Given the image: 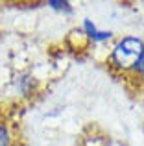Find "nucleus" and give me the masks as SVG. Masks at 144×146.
I'll return each instance as SVG.
<instances>
[{"label":"nucleus","mask_w":144,"mask_h":146,"mask_svg":"<svg viewBox=\"0 0 144 146\" xmlns=\"http://www.w3.org/2000/svg\"><path fill=\"white\" fill-rule=\"evenodd\" d=\"M144 50V41L137 35H124L116 39L109 52V63L118 70H131Z\"/></svg>","instance_id":"f257e3e1"},{"label":"nucleus","mask_w":144,"mask_h":146,"mask_svg":"<svg viewBox=\"0 0 144 146\" xmlns=\"http://www.w3.org/2000/svg\"><path fill=\"white\" fill-rule=\"evenodd\" d=\"M13 89L18 96L32 98V96H35V93L39 91V80H37L32 72L22 70L13 78Z\"/></svg>","instance_id":"f03ea898"},{"label":"nucleus","mask_w":144,"mask_h":146,"mask_svg":"<svg viewBox=\"0 0 144 146\" xmlns=\"http://www.w3.org/2000/svg\"><path fill=\"white\" fill-rule=\"evenodd\" d=\"M46 6L52 11H57V13H63V15L74 13V6H72V2H69V0H48Z\"/></svg>","instance_id":"7ed1b4c3"},{"label":"nucleus","mask_w":144,"mask_h":146,"mask_svg":"<svg viewBox=\"0 0 144 146\" xmlns=\"http://www.w3.org/2000/svg\"><path fill=\"white\" fill-rule=\"evenodd\" d=\"M0 146H13V131L6 120H0Z\"/></svg>","instance_id":"20e7f679"},{"label":"nucleus","mask_w":144,"mask_h":146,"mask_svg":"<svg viewBox=\"0 0 144 146\" xmlns=\"http://www.w3.org/2000/svg\"><path fill=\"white\" fill-rule=\"evenodd\" d=\"M113 37H115V32H113V30H98V33L94 35V39L90 41V43L104 44V43H107V41H111Z\"/></svg>","instance_id":"39448f33"},{"label":"nucleus","mask_w":144,"mask_h":146,"mask_svg":"<svg viewBox=\"0 0 144 146\" xmlns=\"http://www.w3.org/2000/svg\"><path fill=\"white\" fill-rule=\"evenodd\" d=\"M131 72H135L137 76L144 78V50H142L141 56H139V59L135 61V65H133V68H131Z\"/></svg>","instance_id":"423d86ee"}]
</instances>
